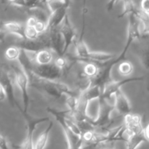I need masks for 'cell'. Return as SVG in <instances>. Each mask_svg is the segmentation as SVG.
Segmentation results:
<instances>
[{"label": "cell", "instance_id": "26", "mask_svg": "<svg viewBox=\"0 0 149 149\" xmlns=\"http://www.w3.org/2000/svg\"><path fill=\"white\" fill-rule=\"evenodd\" d=\"M133 65L130 61H123L119 64V68H118L119 74L122 76H125V77H127V76L132 74V71H133Z\"/></svg>", "mask_w": 149, "mask_h": 149}, {"label": "cell", "instance_id": "23", "mask_svg": "<svg viewBox=\"0 0 149 149\" xmlns=\"http://www.w3.org/2000/svg\"><path fill=\"white\" fill-rule=\"evenodd\" d=\"M100 69V66L97 64L95 63H84V66L81 72L87 77L94 79L98 74Z\"/></svg>", "mask_w": 149, "mask_h": 149}, {"label": "cell", "instance_id": "13", "mask_svg": "<svg viewBox=\"0 0 149 149\" xmlns=\"http://www.w3.org/2000/svg\"><path fill=\"white\" fill-rule=\"evenodd\" d=\"M49 39H50L51 49L57 55V56L63 55L64 39L60 31V26L55 29H49Z\"/></svg>", "mask_w": 149, "mask_h": 149}, {"label": "cell", "instance_id": "4", "mask_svg": "<svg viewBox=\"0 0 149 149\" xmlns=\"http://www.w3.org/2000/svg\"><path fill=\"white\" fill-rule=\"evenodd\" d=\"M75 55H66L71 62H79L82 63H95L100 67L115 58L116 54L109 52H93L90 51L84 40V37H79L75 42Z\"/></svg>", "mask_w": 149, "mask_h": 149}, {"label": "cell", "instance_id": "20", "mask_svg": "<svg viewBox=\"0 0 149 149\" xmlns=\"http://www.w3.org/2000/svg\"><path fill=\"white\" fill-rule=\"evenodd\" d=\"M53 122L49 121V123L48 126L47 127L45 132L38 138L37 141L34 143V148L36 149H43L46 147L48 139H49V134H50L51 130L53 128Z\"/></svg>", "mask_w": 149, "mask_h": 149}, {"label": "cell", "instance_id": "29", "mask_svg": "<svg viewBox=\"0 0 149 149\" xmlns=\"http://www.w3.org/2000/svg\"><path fill=\"white\" fill-rule=\"evenodd\" d=\"M39 32L36 29L34 26H28L26 25V39H36L39 36Z\"/></svg>", "mask_w": 149, "mask_h": 149}, {"label": "cell", "instance_id": "22", "mask_svg": "<svg viewBox=\"0 0 149 149\" xmlns=\"http://www.w3.org/2000/svg\"><path fill=\"white\" fill-rule=\"evenodd\" d=\"M93 79L87 77L81 72L79 76V78L77 81V91L81 95V93H84V91L88 90L90 87H91L93 86Z\"/></svg>", "mask_w": 149, "mask_h": 149}, {"label": "cell", "instance_id": "7", "mask_svg": "<svg viewBox=\"0 0 149 149\" xmlns=\"http://www.w3.org/2000/svg\"><path fill=\"white\" fill-rule=\"evenodd\" d=\"M13 45L17 46L20 49H23L31 53H36L45 49H51L50 39L48 31L40 34L36 39H21L20 40L15 42Z\"/></svg>", "mask_w": 149, "mask_h": 149}, {"label": "cell", "instance_id": "17", "mask_svg": "<svg viewBox=\"0 0 149 149\" xmlns=\"http://www.w3.org/2000/svg\"><path fill=\"white\" fill-rule=\"evenodd\" d=\"M53 53H55V52L52 49H45L39 51L36 53H32L33 57H31V58L36 63L48 64L52 63L55 60V58L54 57Z\"/></svg>", "mask_w": 149, "mask_h": 149}, {"label": "cell", "instance_id": "32", "mask_svg": "<svg viewBox=\"0 0 149 149\" xmlns=\"http://www.w3.org/2000/svg\"><path fill=\"white\" fill-rule=\"evenodd\" d=\"M120 1H124V0H109V1H108L107 4H106V10H107V11L108 12L111 11V10H113L115 4Z\"/></svg>", "mask_w": 149, "mask_h": 149}, {"label": "cell", "instance_id": "18", "mask_svg": "<svg viewBox=\"0 0 149 149\" xmlns=\"http://www.w3.org/2000/svg\"><path fill=\"white\" fill-rule=\"evenodd\" d=\"M146 141H148V140L146 139L144 132L141 133L131 134L128 135L127 138L125 145H126L127 148L135 149L138 148L143 143L146 142Z\"/></svg>", "mask_w": 149, "mask_h": 149}, {"label": "cell", "instance_id": "19", "mask_svg": "<svg viewBox=\"0 0 149 149\" xmlns=\"http://www.w3.org/2000/svg\"><path fill=\"white\" fill-rule=\"evenodd\" d=\"M134 15L140 20L141 23V31L143 36L149 33V14L141 9L137 8L133 13Z\"/></svg>", "mask_w": 149, "mask_h": 149}, {"label": "cell", "instance_id": "8", "mask_svg": "<svg viewBox=\"0 0 149 149\" xmlns=\"http://www.w3.org/2000/svg\"><path fill=\"white\" fill-rule=\"evenodd\" d=\"M26 121V135L24 141L22 143L21 145L17 146V148H34V143H33V132L36 130L37 125L39 124L44 123L47 121H49V117H42V118H33L31 116L29 113L23 115Z\"/></svg>", "mask_w": 149, "mask_h": 149}, {"label": "cell", "instance_id": "36", "mask_svg": "<svg viewBox=\"0 0 149 149\" xmlns=\"http://www.w3.org/2000/svg\"><path fill=\"white\" fill-rule=\"evenodd\" d=\"M48 1H49V0H40L41 2H42L43 4H45V6H47V7Z\"/></svg>", "mask_w": 149, "mask_h": 149}, {"label": "cell", "instance_id": "1", "mask_svg": "<svg viewBox=\"0 0 149 149\" xmlns=\"http://www.w3.org/2000/svg\"><path fill=\"white\" fill-rule=\"evenodd\" d=\"M142 36L143 34L141 31L140 20L133 14L130 15L129 24H128L127 28V38L125 47L116 59L113 58V60L106 63V64L100 67L98 74L93 79V85L100 86L103 90L105 86L111 81H112L111 79V73L113 67L119 63V62H122L123 61H125L127 52H128L134 41L136 39H140Z\"/></svg>", "mask_w": 149, "mask_h": 149}, {"label": "cell", "instance_id": "5", "mask_svg": "<svg viewBox=\"0 0 149 149\" xmlns=\"http://www.w3.org/2000/svg\"><path fill=\"white\" fill-rule=\"evenodd\" d=\"M10 68L14 73L15 84L17 85L21 93L22 100L23 103V112L22 113V115H24L28 113L29 103H30V97L29 94V86L30 84H29V77L24 68L19 63L18 65L12 64L10 65Z\"/></svg>", "mask_w": 149, "mask_h": 149}, {"label": "cell", "instance_id": "31", "mask_svg": "<svg viewBox=\"0 0 149 149\" xmlns=\"http://www.w3.org/2000/svg\"><path fill=\"white\" fill-rule=\"evenodd\" d=\"M0 148L1 149H8L10 148V142L3 135H0Z\"/></svg>", "mask_w": 149, "mask_h": 149}, {"label": "cell", "instance_id": "16", "mask_svg": "<svg viewBox=\"0 0 149 149\" xmlns=\"http://www.w3.org/2000/svg\"><path fill=\"white\" fill-rule=\"evenodd\" d=\"M1 32L5 33H12L18 36L20 39H26V26L15 21H9L2 23Z\"/></svg>", "mask_w": 149, "mask_h": 149}, {"label": "cell", "instance_id": "25", "mask_svg": "<svg viewBox=\"0 0 149 149\" xmlns=\"http://www.w3.org/2000/svg\"><path fill=\"white\" fill-rule=\"evenodd\" d=\"M137 8L138 7H136V5H135L132 0H124L123 12L118 15V18L123 17L125 15H130L131 14H133L134 12L135 11Z\"/></svg>", "mask_w": 149, "mask_h": 149}, {"label": "cell", "instance_id": "3", "mask_svg": "<svg viewBox=\"0 0 149 149\" xmlns=\"http://www.w3.org/2000/svg\"><path fill=\"white\" fill-rule=\"evenodd\" d=\"M19 63L24 69L31 71L36 75L51 80H58L64 72V70L58 67L54 61L48 64L36 63L30 55V53L21 49L18 60Z\"/></svg>", "mask_w": 149, "mask_h": 149}, {"label": "cell", "instance_id": "15", "mask_svg": "<svg viewBox=\"0 0 149 149\" xmlns=\"http://www.w3.org/2000/svg\"><path fill=\"white\" fill-rule=\"evenodd\" d=\"M71 6L64 4L61 8L51 13L47 21V30L59 27L67 15V11Z\"/></svg>", "mask_w": 149, "mask_h": 149}, {"label": "cell", "instance_id": "2", "mask_svg": "<svg viewBox=\"0 0 149 149\" xmlns=\"http://www.w3.org/2000/svg\"><path fill=\"white\" fill-rule=\"evenodd\" d=\"M27 74L31 87L36 90L48 95L55 99H60L63 95H80L78 91H75L70 88L64 83L58 80H51L42 78L36 75L31 71L24 69Z\"/></svg>", "mask_w": 149, "mask_h": 149}, {"label": "cell", "instance_id": "30", "mask_svg": "<svg viewBox=\"0 0 149 149\" xmlns=\"http://www.w3.org/2000/svg\"><path fill=\"white\" fill-rule=\"evenodd\" d=\"M87 0H83V15H82V30H81V36L84 37V29H85V25H86V22H85V15L87 13Z\"/></svg>", "mask_w": 149, "mask_h": 149}, {"label": "cell", "instance_id": "10", "mask_svg": "<svg viewBox=\"0 0 149 149\" xmlns=\"http://www.w3.org/2000/svg\"><path fill=\"white\" fill-rule=\"evenodd\" d=\"M145 79L144 77H129V78L124 79L119 81H111L108 83L103 88V94L100 98L109 100L113 96L116 95V93L121 90L122 86L130 82L135 81H141Z\"/></svg>", "mask_w": 149, "mask_h": 149}, {"label": "cell", "instance_id": "33", "mask_svg": "<svg viewBox=\"0 0 149 149\" xmlns=\"http://www.w3.org/2000/svg\"><path fill=\"white\" fill-rule=\"evenodd\" d=\"M141 9L149 14V0H142L141 1Z\"/></svg>", "mask_w": 149, "mask_h": 149}, {"label": "cell", "instance_id": "12", "mask_svg": "<svg viewBox=\"0 0 149 149\" xmlns=\"http://www.w3.org/2000/svg\"><path fill=\"white\" fill-rule=\"evenodd\" d=\"M143 119L140 115L129 113L124 117V124L127 129V135L131 134L141 133L144 132Z\"/></svg>", "mask_w": 149, "mask_h": 149}, {"label": "cell", "instance_id": "34", "mask_svg": "<svg viewBox=\"0 0 149 149\" xmlns=\"http://www.w3.org/2000/svg\"><path fill=\"white\" fill-rule=\"evenodd\" d=\"M6 99H7V92H6L4 87L0 84V101L3 102L4 100H5Z\"/></svg>", "mask_w": 149, "mask_h": 149}, {"label": "cell", "instance_id": "9", "mask_svg": "<svg viewBox=\"0 0 149 149\" xmlns=\"http://www.w3.org/2000/svg\"><path fill=\"white\" fill-rule=\"evenodd\" d=\"M15 76L13 70H12L11 68H10V71H7V70H2L0 84L4 87L6 92H7V100H8L10 104L13 107L16 106L22 113L23 112V109H22L21 106L18 104L17 101L16 100L15 97Z\"/></svg>", "mask_w": 149, "mask_h": 149}, {"label": "cell", "instance_id": "24", "mask_svg": "<svg viewBox=\"0 0 149 149\" xmlns=\"http://www.w3.org/2000/svg\"><path fill=\"white\" fill-rule=\"evenodd\" d=\"M21 49L17 47L15 45H12L11 46L7 48L4 52L5 58L10 61H16L18 60L19 57L20 55Z\"/></svg>", "mask_w": 149, "mask_h": 149}, {"label": "cell", "instance_id": "14", "mask_svg": "<svg viewBox=\"0 0 149 149\" xmlns=\"http://www.w3.org/2000/svg\"><path fill=\"white\" fill-rule=\"evenodd\" d=\"M114 97L115 109L117 111L118 113L123 117L129 113H131V111H132L131 103L124 92L120 90L118 93H116Z\"/></svg>", "mask_w": 149, "mask_h": 149}, {"label": "cell", "instance_id": "21", "mask_svg": "<svg viewBox=\"0 0 149 149\" xmlns=\"http://www.w3.org/2000/svg\"><path fill=\"white\" fill-rule=\"evenodd\" d=\"M80 103V95H65V105L71 116L75 114L79 109Z\"/></svg>", "mask_w": 149, "mask_h": 149}, {"label": "cell", "instance_id": "27", "mask_svg": "<svg viewBox=\"0 0 149 149\" xmlns=\"http://www.w3.org/2000/svg\"><path fill=\"white\" fill-rule=\"evenodd\" d=\"M139 58L143 68L149 71V46L143 48L140 51Z\"/></svg>", "mask_w": 149, "mask_h": 149}, {"label": "cell", "instance_id": "28", "mask_svg": "<svg viewBox=\"0 0 149 149\" xmlns=\"http://www.w3.org/2000/svg\"><path fill=\"white\" fill-rule=\"evenodd\" d=\"M64 4H65L64 3L63 0H49L47 3V7L51 14V13L55 11L58 9L61 8Z\"/></svg>", "mask_w": 149, "mask_h": 149}, {"label": "cell", "instance_id": "6", "mask_svg": "<svg viewBox=\"0 0 149 149\" xmlns=\"http://www.w3.org/2000/svg\"><path fill=\"white\" fill-rule=\"evenodd\" d=\"M115 110L114 104H111L109 100L105 99H99V106L97 116L93 119L92 123L96 130L102 131L100 133H106L109 130V127L111 125L112 119L111 118L112 112Z\"/></svg>", "mask_w": 149, "mask_h": 149}, {"label": "cell", "instance_id": "35", "mask_svg": "<svg viewBox=\"0 0 149 149\" xmlns=\"http://www.w3.org/2000/svg\"><path fill=\"white\" fill-rule=\"evenodd\" d=\"M144 132H145V135L146 137V139L148 140L149 142V124L146 126V127L144 130Z\"/></svg>", "mask_w": 149, "mask_h": 149}, {"label": "cell", "instance_id": "11", "mask_svg": "<svg viewBox=\"0 0 149 149\" xmlns=\"http://www.w3.org/2000/svg\"><path fill=\"white\" fill-rule=\"evenodd\" d=\"M60 31L64 39L63 55H65L70 46L74 43L77 37V31L71 24L68 15L65 16V19L60 26Z\"/></svg>", "mask_w": 149, "mask_h": 149}]
</instances>
